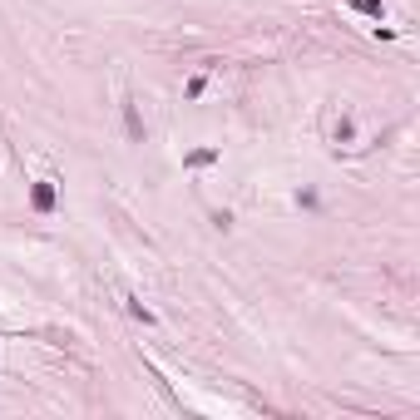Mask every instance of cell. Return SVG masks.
Returning <instances> with one entry per match:
<instances>
[{"label": "cell", "mask_w": 420, "mask_h": 420, "mask_svg": "<svg viewBox=\"0 0 420 420\" xmlns=\"http://www.w3.org/2000/svg\"><path fill=\"white\" fill-rule=\"evenodd\" d=\"M30 203H35V213H55V183L40 178V183L30 188Z\"/></svg>", "instance_id": "cell-1"}, {"label": "cell", "mask_w": 420, "mask_h": 420, "mask_svg": "<svg viewBox=\"0 0 420 420\" xmlns=\"http://www.w3.org/2000/svg\"><path fill=\"white\" fill-rule=\"evenodd\" d=\"M183 164L188 169H208V164H218V148H193V153H183Z\"/></svg>", "instance_id": "cell-2"}, {"label": "cell", "mask_w": 420, "mask_h": 420, "mask_svg": "<svg viewBox=\"0 0 420 420\" xmlns=\"http://www.w3.org/2000/svg\"><path fill=\"white\" fill-rule=\"evenodd\" d=\"M124 129H129V139H134V143H143V119H139L134 104H124Z\"/></svg>", "instance_id": "cell-3"}, {"label": "cell", "mask_w": 420, "mask_h": 420, "mask_svg": "<svg viewBox=\"0 0 420 420\" xmlns=\"http://www.w3.org/2000/svg\"><path fill=\"white\" fill-rule=\"evenodd\" d=\"M351 10L371 15V20H381V15H386V6H381V0H351Z\"/></svg>", "instance_id": "cell-4"}, {"label": "cell", "mask_w": 420, "mask_h": 420, "mask_svg": "<svg viewBox=\"0 0 420 420\" xmlns=\"http://www.w3.org/2000/svg\"><path fill=\"white\" fill-rule=\"evenodd\" d=\"M129 317H134V322H143V327H153V311H148L139 297H129Z\"/></svg>", "instance_id": "cell-5"}, {"label": "cell", "mask_w": 420, "mask_h": 420, "mask_svg": "<svg viewBox=\"0 0 420 420\" xmlns=\"http://www.w3.org/2000/svg\"><path fill=\"white\" fill-rule=\"evenodd\" d=\"M351 139H356V124L341 119V124H336V143H351Z\"/></svg>", "instance_id": "cell-6"}]
</instances>
